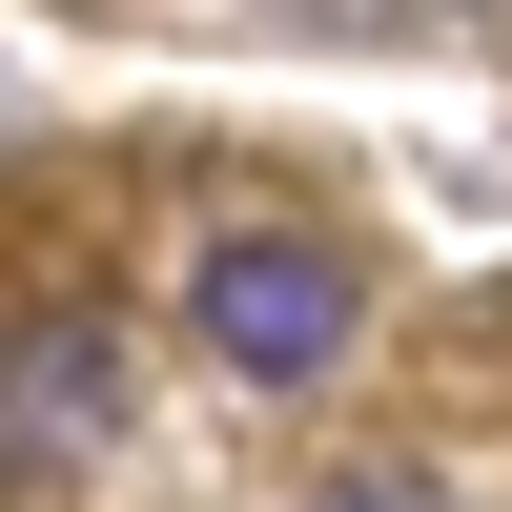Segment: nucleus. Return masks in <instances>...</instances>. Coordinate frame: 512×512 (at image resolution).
Masks as SVG:
<instances>
[{
  "instance_id": "obj_1",
  "label": "nucleus",
  "mask_w": 512,
  "mask_h": 512,
  "mask_svg": "<svg viewBox=\"0 0 512 512\" xmlns=\"http://www.w3.org/2000/svg\"><path fill=\"white\" fill-rule=\"evenodd\" d=\"M185 308H205V349H226L246 390H308V369H349V267H328L308 226H226Z\"/></svg>"
},
{
  "instance_id": "obj_2",
  "label": "nucleus",
  "mask_w": 512,
  "mask_h": 512,
  "mask_svg": "<svg viewBox=\"0 0 512 512\" xmlns=\"http://www.w3.org/2000/svg\"><path fill=\"white\" fill-rule=\"evenodd\" d=\"M103 410H123L103 308H41L21 349H0V451H103Z\"/></svg>"
},
{
  "instance_id": "obj_3",
  "label": "nucleus",
  "mask_w": 512,
  "mask_h": 512,
  "mask_svg": "<svg viewBox=\"0 0 512 512\" xmlns=\"http://www.w3.org/2000/svg\"><path fill=\"white\" fill-rule=\"evenodd\" d=\"M328 512H431V472H349V492H328Z\"/></svg>"
}]
</instances>
